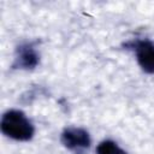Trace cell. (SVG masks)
I'll return each mask as SVG.
<instances>
[{
  "label": "cell",
  "mask_w": 154,
  "mask_h": 154,
  "mask_svg": "<svg viewBox=\"0 0 154 154\" xmlns=\"http://www.w3.org/2000/svg\"><path fill=\"white\" fill-rule=\"evenodd\" d=\"M96 154H128L112 140H103L96 147Z\"/></svg>",
  "instance_id": "5"
},
{
  "label": "cell",
  "mask_w": 154,
  "mask_h": 154,
  "mask_svg": "<svg viewBox=\"0 0 154 154\" xmlns=\"http://www.w3.org/2000/svg\"><path fill=\"white\" fill-rule=\"evenodd\" d=\"M60 141L65 148L73 152L75 154H84L91 144L89 132L85 129L78 126L65 128L60 135Z\"/></svg>",
  "instance_id": "2"
},
{
  "label": "cell",
  "mask_w": 154,
  "mask_h": 154,
  "mask_svg": "<svg viewBox=\"0 0 154 154\" xmlns=\"http://www.w3.org/2000/svg\"><path fill=\"white\" fill-rule=\"evenodd\" d=\"M40 64V53L32 42H24L17 46L12 67L19 70H34Z\"/></svg>",
  "instance_id": "4"
},
{
  "label": "cell",
  "mask_w": 154,
  "mask_h": 154,
  "mask_svg": "<svg viewBox=\"0 0 154 154\" xmlns=\"http://www.w3.org/2000/svg\"><path fill=\"white\" fill-rule=\"evenodd\" d=\"M136 57L140 67L150 75H154V42L149 38H137L126 45Z\"/></svg>",
  "instance_id": "3"
},
{
  "label": "cell",
  "mask_w": 154,
  "mask_h": 154,
  "mask_svg": "<svg viewBox=\"0 0 154 154\" xmlns=\"http://www.w3.org/2000/svg\"><path fill=\"white\" fill-rule=\"evenodd\" d=\"M1 132L14 141L26 142L35 135V126L26 114L20 109L6 111L0 120Z\"/></svg>",
  "instance_id": "1"
}]
</instances>
